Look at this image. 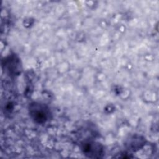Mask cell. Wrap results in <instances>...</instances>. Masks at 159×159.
<instances>
[{
	"label": "cell",
	"instance_id": "obj_1",
	"mask_svg": "<svg viewBox=\"0 0 159 159\" xmlns=\"http://www.w3.org/2000/svg\"><path fill=\"white\" fill-rule=\"evenodd\" d=\"M29 114L37 124H44L50 119L51 114L49 108L44 104L34 102L29 104Z\"/></svg>",
	"mask_w": 159,
	"mask_h": 159
},
{
	"label": "cell",
	"instance_id": "obj_2",
	"mask_svg": "<svg viewBox=\"0 0 159 159\" xmlns=\"http://www.w3.org/2000/svg\"><path fill=\"white\" fill-rule=\"evenodd\" d=\"M82 151L86 157L92 158L102 157L104 148L101 144L96 142H86L82 144Z\"/></svg>",
	"mask_w": 159,
	"mask_h": 159
},
{
	"label": "cell",
	"instance_id": "obj_3",
	"mask_svg": "<svg viewBox=\"0 0 159 159\" xmlns=\"http://www.w3.org/2000/svg\"><path fill=\"white\" fill-rule=\"evenodd\" d=\"M127 145H129V148H131L130 150H137L143 145V139H141L140 137H138L137 138L134 137L129 140Z\"/></svg>",
	"mask_w": 159,
	"mask_h": 159
}]
</instances>
